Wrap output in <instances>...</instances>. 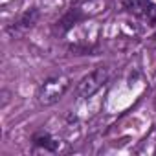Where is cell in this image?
I'll return each mask as SVG.
<instances>
[{
    "instance_id": "cell-1",
    "label": "cell",
    "mask_w": 156,
    "mask_h": 156,
    "mask_svg": "<svg viewBox=\"0 0 156 156\" xmlns=\"http://www.w3.org/2000/svg\"><path fill=\"white\" fill-rule=\"evenodd\" d=\"M72 79L68 75H53L48 77L46 81L41 83L39 90H37V101L42 107H51L55 105L70 88Z\"/></svg>"
},
{
    "instance_id": "cell-2",
    "label": "cell",
    "mask_w": 156,
    "mask_h": 156,
    "mask_svg": "<svg viewBox=\"0 0 156 156\" xmlns=\"http://www.w3.org/2000/svg\"><path fill=\"white\" fill-rule=\"evenodd\" d=\"M108 77H110V68L108 66H98V68H94L92 72H88L83 79L77 83V87H75L77 98H83V99L92 98L108 81Z\"/></svg>"
},
{
    "instance_id": "cell-3",
    "label": "cell",
    "mask_w": 156,
    "mask_h": 156,
    "mask_svg": "<svg viewBox=\"0 0 156 156\" xmlns=\"http://www.w3.org/2000/svg\"><path fill=\"white\" fill-rule=\"evenodd\" d=\"M125 8L134 17L143 19V20L151 22L152 26L156 24V6L151 0H125Z\"/></svg>"
},
{
    "instance_id": "cell-4",
    "label": "cell",
    "mask_w": 156,
    "mask_h": 156,
    "mask_svg": "<svg viewBox=\"0 0 156 156\" xmlns=\"http://www.w3.org/2000/svg\"><path fill=\"white\" fill-rule=\"evenodd\" d=\"M39 9L37 8H31V9H26L9 28H8V31H9V35L11 37H22V35H26L35 24H37V20H39Z\"/></svg>"
},
{
    "instance_id": "cell-5",
    "label": "cell",
    "mask_w": 156,
    "mask_h": 156,
    "mask_svg": "<svg viewBox=\"0 0 156 156\" xmlns=\"http://www.w3.org/2000/svg\"><path fill=\"white\" fill-rule=\"evenodd\" d=\"M81 19H85V15H83V11L79 9V8H72L61 20H57V24H55V31L57 33H66L68 30H72L77 22H79Z\"/></svg>"
},
{
    "instance_id": "cell-6",
    "label": "cell",
    "mask_w": 156,
    "mask_h": 156,
    "mask_svg": "<svg viewBox=\"0 0 156 156\" xmlns=\"http://www.w3.org/2000/svg\"><path fill=\"white\" fill-rule=\"evenodd\" d=\"M33 143L37 145V147H41V149H46V151H57V143L59 141H55L48 132H37L35 136H33Z\"/></svg>"
},
{
    "instance_id": "cell-7",
    "label": "cell",
    "mask_w": 156,
    "mask_h": 156,
    "mask_svg": "<svg viewBox=\"0 0 156 156\" xmlns=\"http://www.w3.org/2000/svg\"><path fill=\"white\" fill-rule=\"evenodd\" d=\"M152 39H154V42H156V35H154V37H152Z\"/></svg>"
}]
</instances>
